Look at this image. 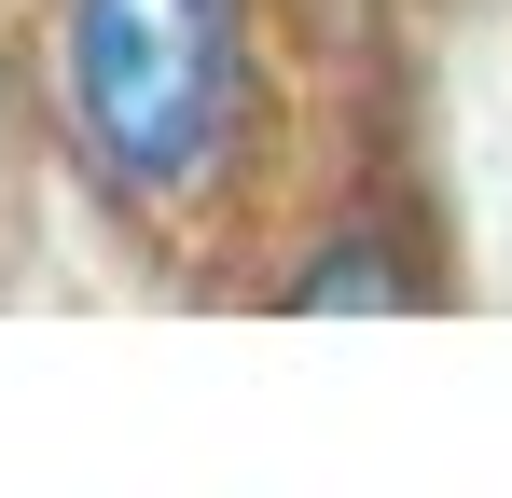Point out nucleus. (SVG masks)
<instances>
[{"instance_id":"f257e3e1","label":"nucleus","mask_w":512,"mask_h":498,"mask_svg":"<svg viewBox=\"0 0 512 498\" xmlns=\"http://www.w3.org/2000/svg\"><path fill=\"white\" fill-rule=\"evenodd\" d=\"M56 97L111 194H139V208L208 194L236 139V0H70Z\"/></svg>"},{"instance_id":"f03ea898","label":"nucleus","mask_w":512,"mask_h":498,"mask_svg":"<svg viewBox=\"0 0 512 498\" xmlns=\"http://www.w3.org/2000/svg\"><path fill=\"white\" fill-rule=\"evenodd\" d=\"M291 305H429V263H416V236H333L291 277Z\"/></svg>"}]
</instances>
